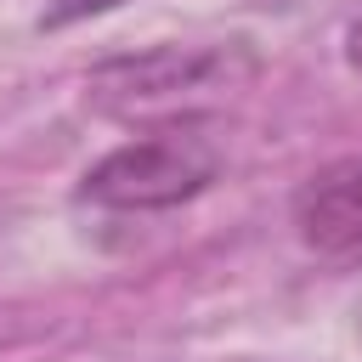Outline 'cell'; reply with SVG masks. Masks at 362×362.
Wrapping results in <instances>:
<instances>
[{"label": "cell", "mask_w": 362, "mask_h": 362, "mask_svg": "<svg viewBox=\"0 0 362 362\" xmlns=\"http://www.w3.org/2000/svg\"><path fill=\"white\" fill-rule=\"evenodd\" d=\"M215 175H221L215 136H204L198 124H175V130L136 136V141L113 147L107 158H96L79 175V204L136 209V215L141 209H175V204L198 198Z\"/></svg>", "instance_id": "6da1fadb"}, {"label": "cell", "mask_w": 362, "mask_h": 362, "mask_svg": "<svg viewBox=\"0 0 362 362\" xmlns=\"http://www.w3.org/2000/svg\"><path fill=\"white\" fill-rule=\"evenodd\" d=\"M215 79H232V51L221 45H153L147 57H119L107 68H96L90 96L102 107H153V102H175L181 90H204Z\"/></svg>", "instance_id": "7a4b0ae2"}, {"label": "cell", "mask_w": 362, "mask_h": 362, "mask_svg": "<svg viewBox=\"0 0 362 362\" xmlns=\"http://www.w3.org/2000/svg\"><path fill=\"white\" fill-rule=\"evenodd\" d=\"M294 232L322 260H362V158L322 164L300 181Z\"/></svg>", "instance_id": "3957f363"}, {"label": "cell", "mask_w": 362, "mask_h": 362, "mask_svg": "<svg viewBox=\"0 0 362 362\" xmlns=\"http://www.w3.org/2000/svg\"><path fill=\"white\" fill-rule=\"evenodd\" d=\"M124 0H45L40 11V28H68V23H85V17H102V11H119Z\"/></svg>", "instance_id": "277c9868"}, {"label": "cell", "mask_w": 362, "mask_h": 362, "mask_svg": "<svg viewBox=\"0 0 362 362\" xmlns=\"http://www.w3.org/2000/svg\"><path fill=\"white\" fill-rule=\"evenodd\" d=\"M345 62H351V68L362 74V17H356V23L345 28Z\"/></svg>", "instance_id": "5b68a950"}, {"label": "cell", "mask_w": 362, "mask_h": 362, "mask_svg": "<svg viewBox=\"0 0 362 362\" xmlns=\"http://www.w3.org/2000/svg\"><path fill=\"white\" fill-rule=\"evenodd\" d=\"M255 6H272V11H283V6H300V0H255Z\"/></svg>", "instance_id": "8992f818"}]
</instances>
